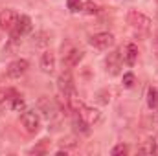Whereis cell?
<instances>
[{"instance_id": "cell-13", "label": "cell", "mask_w": 158, "mask_h": 156, "mask_svg": "<svg viewBox=\"0 0 158 156\" xmlns=\"http://www.w3.org/2000/svg\"><path fill=\"white\" fill-rule=\"evenodd\" d=\"M140 153H142V154H155V153H158V142L155 138H149V140L142 145Z\"/></svg>"}, {"instance_id": "cell-18", "label": "cell", "mask_w": 158, "mask_h": 156, "mask_svg": "<svg viewBox=\"0 0 158 156\" xmlns=\"http://www.w3.org/2000/svg\"><path fill=\"white\" fill-rule=\"evenodd\" d=\"M134 83H136V77H134V74H132V72L123 74V86H125V88H132V86H134Z\"/></svg>"}, {"instance_id": "cell-16", "label": "cell", "mask_w": 158, "mask_h": 156, "mask_svg": "<svg viewBox=\"0 0 158 156\" xmlns=\"http://www.w3.org/2000/svg\"><path fill=\"white\" fill-rule=\"evenodd\" d=\"M74 127H76V130L83 132V134H88V130H90V129H88L90 125H88V123H86V121H85L81 116H79V114H76V116H74Z\"/></svg>"}, {"instance_id": "cell-21", "label": "cell", "mask_w": 158, "mask_h": 156, "mask_svg": "<svg viewBox=\"0 0 158 156\" xmlns=\"http://www.w3.org/2000/svg\"><path fill=\"white\" fill-rule=\"evenodd\" d=\"M11 92H13V90H4V88H0V103H4Z\"/></svg>"}, {"instance_id": "cell-5", "label": "cell", "mask_w": 158, "mask_h": 156, "mask_svg": "<svg viewBox=\"0 0 158 156\" xmlns=\"http://www.w3.org/2000/svg\"><path fill=\"white\" fill-rule=\"evenodd\" d=\"M31 31V18L28 17V15H20V18H19V24L11 30V39L17 40L20 39L22 35H26V33H30Z\"/></svg>"}, {"instance_id": "cell-19", "label": "cell", "mask_w": 158, "mask_h": 156, "mask_svg": "<svg viewBox=\"0 0 158 156\" xmlns=\"http://www.w3.org/2000/svg\"><path fill=\"white\" fill-rule=\"evenodd\" d=\"M129 153V147L127 145H123V143H119V145H116L112 151H110V154L112 156H119V154H127Z\"/></svg>"}, {"instance_id": "cell-1", "label": "cell", "mask_w": 158, "mask_h": 156, "mask_svg": "<svg viewBox=\"0 0 158 156\" xmlns=\"http://www.w3.org/2000/svg\"><path fill=\"white\" fill-rule=\"evenodd\" d=\"M127 22L134 28V30H138V31H149L151 30V18L147 17V15H143V13H140V11H136V9H131L129 13H127Z\"/></svg>"}, {"instance_id": "cell-11", "label": "cell", "mask_w": 158, "mask_h": 156, "mask_svg": "<svg viewBox=\"0 0 158 156\" xmlns=\"http://www.w3.org/2000/svg\"><path fill=\"white\" fill-rule=\"evenodd\" d=\"M40 68L46 74H52L55 70V55L52 51H44L42 53V57H40Z\"/></svg>"}, {"instance_id": "cell-2", "label": "cell", "mask_w": 158, "mask_h": 156, "mask_svg": "<svg viewBox=\"0 0 158 156\" xmlns=\"http://www.w3.org/2000/svg\"><path fill=\"white\" fill-rule=\"evenodd\" d=\"M20 123L26 129V132L30 134H37L40 129V117L35 110H24L20 114Z\"/></svg>"}, {"instance_id": "cell-15", "label": "cell", "mask_w": 158, "mask_h": 156, "mask_svg": "<svg viewBox=\"0 0 158 156\" xmlns=\"http://www.w3.org/2000/svg\"><path fill=\"white\" fill-rule=\"evenodd\" d=\"M81 11L86 13V15H98V13H99V6L94 4L92 0H86V2L81 4Z\"/></svg>"}, {"instance_id": "cell-23", "label": "cell", "mask_w": 158, "mask_h": 156, "mask_svg": "<svg viewBox=\"0 0 158 156\" xmlns=\"http://www.w3.org/2000/svg\"><path fill=\"white\" fill-rule=\"evenodd\" d=\"M156 4H158V0H156Z\"/></svg>"}, {"instance_id": "cell-17", "label": "cell", "mask_w": 158, "mask_h": 156, "mask_svg": "<svg viewBox=\"0 0 158 156\" xmlns=\"http://www.w3.org/2000/svg\"><path fill=\"white\" fill-rule=\"evenodd\" d=\"M11 109L13 110H24V99L15 94V97H11Z\"/></svg>"}, {"instance_id": "cell-7", "label": "cell", "mask_w": 158, "mask_h": 156, "mask_svg": "<svg viewBox=\"0 0 158 156\" xmlns=\"http://www.w3.org/2000/svg\"><path fill=\"white\" fill-rule=\"evenodd\" d=\"M79 116L83 117L88 125H96L98 121H99V117H101V112L98 110V109H92V107H81V110L77 112Z\"/></svg>"}, {"instance_id": "cell-3", "label": "cell", "mask_w": 158, "mask_h": 156, "mask_svg": "<svg viewBox=\"0 0 158 156\" xmlns=\"http://www.w3.org/2000/svg\"><path fill=\"white\" fill-rule=\"evenodd\" d=\"M19 18H20V15H19L17 11H13V9H4V11H0V28L6 30V31H11V30L19 24Z\"/></svg>"}, {"instance_id": "cell-9", "label": "cell", "mask_w": 158, "mask_h": 156, "mask_svg": "<svg viewBox=\"0 0 158 156\" xmlns=\"http://www.w3.org/2000/svg\"><path fill=\"white\" fill-rule=\"evenodd\" d=\"M83 51L77 50V48H74V50H70L68 53H64V57H63V64L66 66V68H74V66H77L79 63H81V59H83Z\"/></svg>"}, {"instance_id": "cell-10", "label": "cell", "mask_w": 158, "mask_h": 156, "mask_svg": "<svg viewBox=\"0 0 158 156\" xmlns=\"http://www.w3.org/2000/svg\"><path fill=\"white\" fill-rule=\"evenodd\" d=\"M136 59H138V46H136L134 42H129V44L123 48V61H125L129 66H132V64L136 63Z\"/></svg>"}, {"instance_id": "cell-4", "label": "cell", "mask_w": 158, "mask_h": 156, "mask_svg": "<svg viewBox=\"0 0 158 156\" xmlns=\"http://www.w3.org/2000/svg\"><path fill=\"white\" fill-rule=\"evenodd\" d=\"M112 44H114V35L109 31H101V33H96L90 37V46H94L98 50H107Z\"/></svg>"}, {"instance_id": "cell-24", "label": "cell", "mask_w": 158, "mask_h": 156, "mask_svg": "<svg viewBox=\"0 0 158 156\" xmlns=\"http://www.w3.org/2000/svg\"><path fill=\"white\" fill-rule=\"evenodd\" d=\"M156 142H158V140H156Z\"/></svg>"}, {"instance_id": "cell-6", "label": "cell", "mask_w": 158, "mask_h": 156, "mask_svg": "<svg viewBox=\"0 0 158 156\" xmlns=\"http://www.w3.org/2000/svg\"><path fill=\"white\" fill-rule=\"evenodd\" d=\"M30 68V63L26 61V59H17V61H13V63H9V66H7V70H6V74H7V77H20L26 70Z\"/></svg>"}, {"instance_id": "cell-14", "label": "cell", "mask_w": 158, "mask_h": 156, "mask_svg": "<svg viewBox=\"0 0 158 156\" xmlns=\"http://www.w3.org/2000/svg\"><path fill=\"white\" fill-rule=\"evenodd\" d=\"M147 105H149V109L158 107V88H155V86L147 88Z\"/></svg>"}, {"instance_id": "cell-8", "label": "cell", "mask_w": 158, "mask_h": 156, "mask_svg": "<svg viewBox=\"0 0 158 156\" xmlns=\"http://www.w3.org/2000/svg\"><path fill=\"white\" fill-rule=\"evenodd\" d=\"M59 92H61V96H66L68 92H72L76 86H74V79H72V74L70 72H63L61 76H59Z\"/></svg>"}, {"instance_id": "cell-20", "label": "cell", "mask_w": 158, "mask_h": 156, "mask_svg": "<svg viewBox=\"0 0 158 156\" xmlns=\"http://www.w3.org/2000/svg\"><path fill=\"white\" fill-rule=\"evenodd\" d=\"M66 6L70 11H79L81 9V0H66Z\"/></svg>"}, {"instance_id": "cell-12", "label": "cell", "mask_w": 158, "mask_h": 156, "mask_svg": "<svg viewBox=\"0 0 158 156\" xmlns=\"http://www.w3.org/2000/svg\"><path fill=\"white\" fill-rule=\"evenodd\" d=\"M119 61H121V51H114V53H110L109 59H107V70H109L112 76L119 72V66H121Z\"/></svg>"}, {"instance_id": "cell-22", "label": "cell", "mask_w": 158, "mask_h": 156, "mask_svg": "<svg viewBox=\"0 0 158 156\" xmlns=\"http://www.w3.org/2000/svg\"><path fill=\"white\" fill-rule=\"evenodd\" d=\"M153 46H155V53H156V57H158V28H156V31H155V39H153Z\"/></svg>"}]
</instances>
